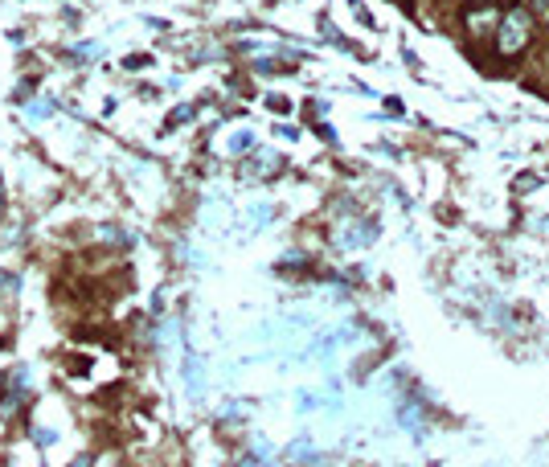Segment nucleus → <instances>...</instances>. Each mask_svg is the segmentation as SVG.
Segmentation results:
<instances>
[{
  "instance_id": "f257e3e1",
  "label": "nucleus",
  "mask_w": 549,
  "mask_h": 467,
  "mask_svg": "<svg viewBox=\"0 0 549 467\" xmlns=\"http://www.w3.org/2000/svg\"><path fill=\"white\" fill-rule=\"evenodd\" d=\"M533 37H537V17L525 9V4H500V17H497V29H492V45H497V53L505 58V62H513V58H521V53L533 45Z\"/></svg>"
},
{
  "instance_id": "f03ea898",
  "label": "nucleus",
  "mask_w": 549,
  "mask_h": 467,
  "mask_svg": "<svg viewBox=\"0 0 549 467\" xmlns=\"http://www.w3.org/2000/svg\"><path fill=\"white\" fill-rule=\"evenodd\" d=\"M525 9L533 12V17H537V21H545V25H549V0H529Z\"/></svg>"
},
{
  "instance_id": "7ed1b4c3",
  "label": "nucleus",
  "mask_w": 549,
  "mask_h": 467,
  "mask_svg": "<svg viewBox=\"0 0 549 467\" xmlns=\"http://www.w3.org/2000/svg\"><path fill=\"white\" fill-rule=\"evenodd\" d=\"M472 9H500V0H467Z\"/></svg>"
}]
</instances>
